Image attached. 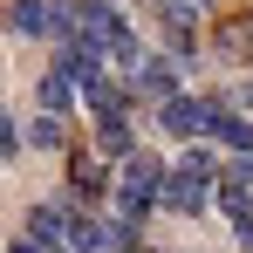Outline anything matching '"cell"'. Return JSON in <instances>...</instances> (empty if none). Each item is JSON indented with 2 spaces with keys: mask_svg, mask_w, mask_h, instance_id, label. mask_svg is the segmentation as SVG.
<instances>
[{
  "mask_svg": "<svg viewBox=\"0 0 253 253\" xmlns=\"http://www.w3.org/2000/svg\"><path fill=\"white\" fill-rule=\"evenodd\" d=\"M158 21H165V48L171 55H192V48H199V7H192V0H165Z\"/></svg>",
  "mask_w": 253,
  "mask_h": 253,
  "instance_id": "6",
  "label": "cell"
},
{
  "mask_svg": "<svg viewBox=\"0 0 253 253\" xmlns=\"http://www.w3.org/2000/svg\"><path fill=\"white\" fill-rule=\"evenodd\" d=\"M212 185H219L212 158H206V151H185V158L165 171V206L185 212V219H199V212H206V199H212Z\"/></svg>",
  "mask_w": 253,
  "mask_h": 253,
  "instance_id": "2",
  "label": "cell"
},
{
  "mask_svg": "<svg viewBox=\"0 0 253 253\" xmlns=\"http://www.w3.org/2000/svg\"><path fill=\"white\" fill-rule=\"evenodd\" d=\"M151 206H165V165H158L151 151H130V158H124V178H117V219L137 233Z\"/></svg>",
  "mask_w": 253,
  "mask_h": 253,
  "instance_id": "1",
  "label": "cell"
},
{
  "mask_svg": "<svg viewBox=\"0 0 253 253\" xmlns=\"http://www.w3.org/2000/svg\"><path fill=\"white\" fill-rule=\"evenodd\" d=\"M69 219H76L69 206H35V212H28V233H35V240H62V247H69Z\"/></svg>",
  "mask_w": 253,
  "mask_h": 253,
  "instance_id": "12",
  "label": "cell"
},
{
  "mask_svg": "<svg viewBox=\"0 0 253 253\" xmlns=\"http://www.w3.org/2000/svg\"><path fill=\"white\" fill-rule=\"evenodd\" d=\"M14 151H21V130L7 124V110H0V158H14Z\"/></svg>",
  "mask_w": 253,
  "mask_h": 253,
  "instance_id": "14",
  "label": "cell"
},
{
  "mask_svg": "<svg viewBox=\"0 0 253 253\" xmlns=\"http://www.w3.org/2000/svg\"><path fill=\"white\" fill-rule=\"evenodd\" d=\"M212 199H219V206L233 212V226H240V219H253V165H247V158L219 171V185H212Z\"/></svg>",
  "mask_w": 253,
  "mask_h": 253,
  "instance_id": "5",
  "label": "cell"
},
{
  "mask_svg": "<svg viewBox=\"0 0 253 253\" xmlns=\"http://www.w3.org/2000/svg\"><path fill=\"white\" fill-rule=\"evenodd\" d=\"M76 89H83V83H76V55H62V62L42 76V110H69Z\"/></svg>",
  "mask_w": 253,
  "mask_h": 253,
  "instance_id": "8",
  "label": "cell"
},
{
  "mask_svg": "<svg viewBox=\"0 0 253 253\" xmlns=\"http://www.w3.org/2000/svg\"><path fill=\"white\" fill-rule=\"evenodd\" d=\"M28 144H35V151H62V144H69V130H62V110H42V117L28 124Z\"/></svg>",
  "mask_w": 253,
  "mask_h": 253,
  "instance_id": "13",
  "label": "cell"
},
{
  "mask_svg": "<svg viewBox=\"0 0 253 253\" xmlns=\"http://www.w3.org/2000/svg\"><path fill=\"white\" fill-rule=\"evenodd\" d=\"M192 7H206V0H192Z\"/></svg>",
  "mask_w": 253,
  "mask_h": 253,
  "instance_id": "15",
  "label": "cell"
},
{
  "mask_svg": "<svg viewBox=\"0 0 253 253\" xmlns=\"http://www.w3.org/2000/svg\"><path fill=\"white\" fill-rule=\"evenodd\" d=\"M69 185H76V199H103V165L89 158V151H69Z\"/></svg>",
  "mask_w": 253,
  "mask_h": 253,
  "instance_id": "11",
  "label": "cell"
},
{
  "mask_svg": "<svg viewBox=\"0 0 253 253\" xmlns=\"http://www.w3.org/2000/svg\"><path fill=\"white\" fill-rule=\"evenodd\" d=\"M212 137H219V144H233V151H253V117L226 110V103H212Z\"/></svg>",
  "mask_w": 253,
  "mask_h": 253,
  "instance_id": "10",
  "label": "cell"
},
{
  "mask_svg": "<svg viewBox=\"0 0 253 253\" xmlns=\"http://www.w3.org/2000/svg\"><path fill=\"white\" fill-rule=\"evenodd\" d=\"M96 151H103V158H130V151H137V144H130V117H124V110L96 117Z\"/></svg>",
  "mask_w": 253,
  "mask_h": 253,
  "instance_id": "9",
  "label": "cell"
},
{
  "mask_svg": "<svg viewBox=\"0 0 253 253\" xmlns=\"http://www.w3.org/2000/svg\"><path fill=\"white\" fill-rule=\"evenodd\" d=\"M158 130H171V137H206L212 130V103H199V96H165V103H158Z\"/></svg>",
  "mask_w": 253,
  "mask_h": 253,
  "instance_id": "3",
  "label": "cell"
},
{
  "mask_svg": "<svg viewBox=\"0 0 253 253\" xmlns=\"http://www.w3.org/2000/svg\"><path fill=\"white\" fill-rule=\"evenodd\" d=\"M212 48H219L226 62H253V14H226V21L212 28Z\"/></svg>",
  "mask_w": 253,
  "mask_h": 253,
  "instance_id": "7",
  "label": "cell"
},
{
  "mask_svg": "<svg viewBox=\"0 0 253 253\" xmlns=\"http://www.w3.org/2000/svg\"><path fill=\"white\" fill-rule=\"evenodd\" d=\"M130 89H137V96H151V103L178 96V62H171V55H137V69H130Z\"/></svg>",
  "mask_w": 253,
  "mask_h": 253,
  "instance_id": "4",
  "label": "cell"
}]
</instances>
